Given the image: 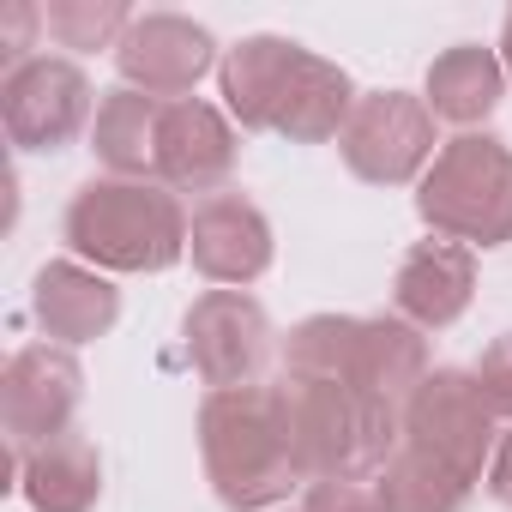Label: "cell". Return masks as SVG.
<instances>
[{"instance_id":"cell-2","label":"cell","mask_w":512,"mask_h":512,"mask_svg":"<svg viewBox=\"0 0 512 512\" xmlns=\"http://www.w3.org/2000/svg\"><path fill=\"white\" fill-rule=\"evenodd\" d=\"M187 205L163 181H121V175H91L61 217V241L73 247V260L91 272H169L187 260Z\"/></svg>"},{"instance_id":"cell-19","label":"cell","mask_w":512,"mask_h":512,"mask_svg":"<svg viewBox=\"0 0 512 512\" xmlns=\"http://www.w3.org/2000/svg\"><path fill=\"white\" fill-rule=\"evenodd\" d=\"M157 121H163V97H145L133 85L109 91L91 121L97 163L121 181H157Z\"/></svg>"},{"instance_id":"cell-9","label":"cell","mask_w":512,"mask_h":512,"mask_svg":"<svg viewBox=\"0 0 512 512\" xmlns=\"http://www.w3.org/2000/svg\"><path fill=\"white\" fill-rule=\"evenodd\" d=\"M85 404V368L61 344H25L7 374H0V428H7L13 458L73 434V416Z\"/></svg>"},{"instance_id":"cell-14","label":"cell","mask_w":512,"mask_h":512,"mask_svg":"<svg viewBox=\"0 0 512 512\" xmlns=\"http://www.w3.org/2000/svg\"><path fill=\"white\" fill-rule=\"evenodd\" d=\"M31 314L61 350H79V344H97V338L115 332L121 290L103 272L79 266V260H49L31 284Z\"/></svg>"},{"instance_id":"cell-4","label":"cell","mask_w":512,"mask_h":512,"mask_svg":"<svg viewBox=\"0 0 512 512\" xmlns=\"http://www.w3.org/2000/svg\"><path fill=\"white\" fill-rule=\"evenodd\" d=\"M416 217L470 253L506 247L512 241V145L494 133L446 139L428 175L416 181Z\"/></svg>"},{"instance_id":"cell-25","label":"cell","mask_w":512,"mask_h":512,"mask_svg":"<svg viewBox=\"0 0 512 512\" xmlns=\"http://www.w3.org/2000/svg\"><path fill=\"white\" fill-rule=\"evenodd\" d=\"M43 31V7H31V0H19V7H7V25H0V61H7V73H19L31 55V37Z\"/></svg>"},{"instance_id":"cell-10","label":"cell","mask_w":512,"mask_h":512,"mask_svg":"<svg viewBox=\"0 0 512 512\" xmlns=\"http://www.w3.org/2000/svg\"><path fill=\"white\" fill-rule=\"evenodd\" d=\"M187 253H193V272L217 290H247L260 284L278 260V235L272 217L253 205L247 193H211L193 205L187 223Z\"/></svg>"},{"instance_id":"cell-13","label":"cell","mask_w":512,"mask_h":512,"mask_svg":"<svg viewBox=\"0 0 512 512\" xmlns=\"http://www.w3.org/2000/svg\"><path fill=\"white\" fill-rule=\"evenodd\" d=\"M476 302V253L446 241V235H428L416 241L404 260H398V278H392V314L410 320L416 332H446L464 320V308Z\"/></svg>"},{"instance_id":"cell-23","label":"cell","mask_w":512,"mask_h":512,"mask_svg":"<svg viewBox=\"0 0 512 512\" xmlns=\"http://www.w3.org/2000/svg\"><path fill=\"white\" fill-rule=\"evenodd\" d=\"M302 512H386V506H380L374 482H362V476H320V482H308Z\"/></svg>"},{"instance_id":"cell-7","label":"cell","mask_w":512,"mask_h":512,"mask_svg":"<svg viewBox=\"0 0 512 512\" xmlns=\"http://www.w3.org/2000/svg\"><path fill=\"white\" fill-rule=\"evenodd\" d=\"M181 350L211 392H229V386H260L272 350L284 344L272 332V314L247 290H205L181 314Z\"/></svg>"},{"instance_id":"cell-5","label":"cell","mask_w":512,"mask_h":512,"mask_svg":"<svg viewBox=\"0 0 512 512\" xmlns=\"http://www.w3.org/2000/svg\"><path fill=\"white\" fill-rule=\"evenodd\" d=\"M494 440H500V416L488 410L470 368H434L404 404V440L398 446L434 458L440 470H452L470 488L488 476Z\"/></svg>"},{"instance_id":"cell-8","label":"cell","mask_w":512,"mask_h":512,"mask_svg":"<svg viewBox=\"0 0 512 512\" xmlns=\"http://www.w3.org/2000/svg\"><path fill=\"white\" fill-rule=\"evenodd\" d=\"M97 91L79 61L67 55H37L19 73L0 79V127L13 151H67L91 121H97Z\"/></svg>"},{"instance_id":"cell-6","label":"cell","mask_w":512,"mask_h":512,"mask_svg":"<svg viewBox=\"0 0 512 512\" xmlns=\"http://www.w3.org/2000/svg\"><path fill=\"white\" fill-rule=\"evenodd\" d=\"M434 109L410 91H362L344 133H338V157L356 181L368 187H410L428 175L434 151Z\"/></svg>"},{"instance_id":"cell-21","label":"cell","mask_w":512,"mask_h":512,"mask_svg":"<svg viewBox=\"0 0 512 512\" xmlns=\"http://www.w3.org/2000/svg\"><path fill=\"white\" fill-rule=\"evenodd\" d=\"M374 494H380L386 512H464L476 488L458 482L452 470H440L434 458L398 446V452L386 458V470L374 476Z\"/></svg>"},{"instance_id":"cell-18","label":"cell","mask_w":512,"mask_h":512,"mask_svg":"<svg viewBox=\"0 0 512 512\" xmlns=\"http://www.w3.org/2000/svg\"><path fill=\"white\" fill-rule=\"evenodd\" d=\"M506 97V67L494 49L482 43H452L428 61L422 79V103L434 109V121H452L464 133H476V121H488Z\"/></svg>"},{"instance_id":"cell-15","label":"cell","mask_w":512,"mask_h":512,"mask_svg":"<svg viewBox=\"0 0 512 512\" xmlns=\"http://www.w3.org/2000/svg\"><path fill=\"white\" fill-rule=\"evenodd\" d=\"M302 43L290 37H241L235 49H223V67H217V91H223V115L241 127V133H272L278 121V97L290 85V67H296Z\"/></svg>"},{"instance_id":"cell-12","label":"cell","mask_w":512,"mask_h":512,"mask_svg":"<svg viewBox=\"0 0 512 512\" xmlns=\"http://www.w3.org/2000/svg\"><path fill=\"white\" fill-rule=\"evenodd\" d=\"M235 157H241V133L235 121L205 103V97H175L163 103V121H157V181L169 193H229V175H235Z\"/></svg>"},{"instance_id":"cell-20","label":"cell","mask_w":512,"mask_h":512,"mask_svg":"<svg viewBox=\"0 0 512 512\" xmlns=\"http://www.w3.org/2000/svg\"><path fill=\"white\" fill-rule=\"evenodd\" d=\"M428 332H416L398 314H362L356 332V386L380 392L386 404H410V392L428 380Z\"/></svg>"},{"instance_id":"cell-1","label":"cell","mask_w":512,"mask_h":512,"mask_svg":"<svg viewBox=\"0 0 512 512\" xmlns=\"http://www.w3.org/2000/svg\"><path fill=\"white\" fill-rule=\"evenodd\" d=\"M193 434H199L205 482H211L217 506H229V512H272L290 500V488L308 482L302 458H296L284 386L260 380V386L205 392Z\"/></svg>"},{"instance_id":"cell-16","label":"cell","mask_w":512,"mask_h":512,"mask_svg":"<svg viewBox=\"0 0 512 512\" xmlns=\"http://www.w3.org/2000/svg\"><path fill=\"white\" fill-rule=\"evenodd\" d=\"M13 476H19V494L31 512H97V500H103V452L79 428L19 452Z\"/></svg>"},{"instance_id":"cell-17","label":"cell","mask_w":512,"mask_h":512,"mask_svg":"<svg viewBox=\"0 0 512 512\" xmlns=\"http://www.w3.org/2000/svg\"><path fill=\"white\" fill-rule=\"evenodd\" d=\"M356 97H362V91L350 85V73H344L338 61L302 49L296 67H290V85H284V97H278V121H272V133L290 139V145H326V139L344 133Z\"/></svg>"},{"instance_id":"cell-24","label":"cell","mask_w":512,"mask_h":512,"mask_svg":"<svg viewBox=\"0 0 512 512\" xmlns=\"http://www.w3.org/2000/svg\"><path fill=\"white\" fill-rule=\"evenodd\" d=\"M476 386H482V398H488V410L512 428V332L506 338H494L482 356H476Z\"/></svg>"},{"instance_id":"cell-11","label":"cell","mask_w":512,"mask_h":512,"mask_svg":"<svg viewBox=\"0 0 512 512\" xmlns=\"http://www.w3.org/2000/svg\"><path fill=\"white\" fill-rule=\"evenodd\" d=\"M115 67H121V79L133 91L175 103V97H193V85L223 67V55H217V37L199 19H187V13H139L127 25L121 49H115Z\"/></svg>"},{"instance_id":"cell-22","label":"cell","mask_w":512,"mask_h":512,"mask_svg":"<svg viewBox=\"0 0 512 512\" xmlns=\"http://www.w3.org/2000/svg\"><path fill=\"white\" fill-rule=\"evenodd\" d=\"M139 13L127 7V0H49L43 7V31L73 49V55H97V49H121L127 25Z\"/></svg>"},{"instance_id":"cell-3","label":"cell","mask_w":512,"mask_h":512,"mask_svg":"<svg viewBox=\"0 0 512 512\" xmlns=\"http://www.w3.org/2000/svg\"><path fill=\"white\" fill-rule=\"evenodd\" d=\"M278 386H284V410H290V434H296V458H302L308 482H320V476L374 482L404 440V410L356 380L284 374Z\"/></svg>"},{"instance_id":"cell-27","label":"cell","mask_w":512,"mask_h":512,"mask_svg":"<svg viewBox=\"0 0 512 512\" xmlns=\"http://www.w3.org/2000/svg\"><path fill=\"white\" fill-rule=\"evenodd\" d=\"M500 67H506V79H512V13H506V25H500Z\"/></svg>"},{"instance_id":"cell-26","label":"cell","mask_w":512,"mask_h":512,"mask_svg":"<svg viewBox=\"0 0 512 512\" xmlns=\"http://www.w3.org/2000/svg\"><path fill=\"white\" fill-rule=\"evenodd\" d=\"M482 488L494 494V506H506V512H512V428H500V440H494V458H488V476H482Z\"/></svg>"}]
</instances>
